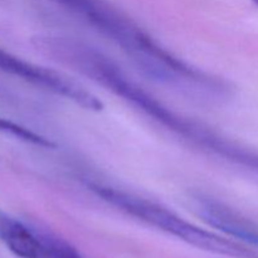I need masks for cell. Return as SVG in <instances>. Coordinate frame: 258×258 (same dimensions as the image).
<instances>
[{
    "instance_id": "cell-3",
    "label": "cell",
    "mask_w": 258,
    "mask_h": 258,
    "mask_svg": "<svg viewBox=\"0 0 258 258\" xmlns=\"http://www.w3.org/2000/svg\"><path fill=\"white\" fill-rule=\"evenodd\" d=\"M86 185L88 190L113 208L196 248L232 258H258L257 252L249 246L201 228L151 199L101 181L88 180Z\"/></svg>"
},
{
    "instance_id": "cell-8",
    "label": "cell",
    "mask_w": 258,
    "mask_h": 258,
    "mask_svg": "<svg viewBox=\"0 0 258 258\" xmlns=\"http://www.w3.org/2000/svg\"><path fill=\"white\" fill-rule=\"evenodd\" d=\"M43 237L49 248L50 258H83L82 254L67 242L47 233H43Z\"/></svg>"
},
{
    "instance_id": "cell-4",
    "label": "cell",
    "mask_w": 258,
    "mask_h": 258,
    "mask_svg": "<svg viewBox=\"0 0 258 258\" xmlns=\"http://www.w3.org/2000/svg\"><path fill=\"white\" fill-rule=\"evenodd\" d=\"M0 71L15 76L38 88L54 93L88 111H101L103 103L92 92L57 71L42 67L12 54L0 47Z\"/></svg>"
},
{
    "instance_id": "cell-5",
    "label": "cell",
    "mask_w": 258,
    "mask_h": 258,
    "mask_svg": "<svg viewBox=\"0 0 258 258\" xmlns=\"http://www.w3.org/2000/svg\"><path fill=\"white\" fill-rule=\"evenodd\" d=\"M196 212L206 223L246 246L258 248V224L224 202L204 193L191 197Z\"/></svg>"
},
{
    "instance_id": "cell-2",
    "label": "cell",
    "mask_w": 258,
    "mask_h": 258,
    "mask_svg": "<svg viewBox=\"0 0 258 258\" xmlns=\"http://www.w3.org/2000/svg\"><path fill=\"white\" fill-rule=\"evenodd\" d=\"M115 43L143 75L163 85L213 97L231 93L228 82L189 64L166 49L108 0H54Z\"/></svg>"
},
{
    "instance_id": "cell-9",
    "label": "cell",
    "mask_w": 258,
    "mask_h": 258,
    "mask_svg": "<svg viewBox=\"0 0 258 258\" xmlns=\"http://www.w3.org/2000/svg\"><path fill=\"white\" fill-rule=\"evenodd\" d=\"M252 2H253L256 5H258V0H252Z\"/></svg>"
},
{
    "instance_id": "cell-6",
    "label": "cell",
    "mask_w": 258,
    "mask_h": 258,
    "mask_svg": "<svg viewBox=\"0 0 258 258\" xmlns=\"http://www.w3.org/2000/svg\"><path fill=\"white\" fill-rule=\"evenodd\" d=\"M0 241L20 258H50L43 233L0 209Z\"/></svg>"
},
{
    "instance_id": "cell-7",
    "label": "cell",
    "mask_w": 258,
    "mask_h": 258,
    "mask_svg": "<svg viewBox=\"0 0 258 258\" xmlns=\"http://www.w3.org/2000/svg\"><path fill=\"white\" fill-rule=\"evenodd\" d=\"M0 133L8 134L10 136L19 139V140L24 141V143L32 144V145L40 146V148H54L55 144L47 139L45 136H42L40 134L34 133V131L29 130V128L24 127L22 125L13 122V121L7 120V118L0 117Z\"/></svg>"
},
{
    "instance_id": "cell-1",
    "label": "cell",
    "mask_w": 258,
    "mask_h": 258,
    "mask_svg": "<svg viewBox=\"0 0 258 258\" xmlns=\"http://www.w3.org/2000/svg\"><path fill=\"white\" fill-rule=\"evenodd\" d=\"M33 42L42 54L102 86L189 145L258 176L257 150L169 107L101 50L63 35H39Z\"/></svg>"
}]
</instances>
